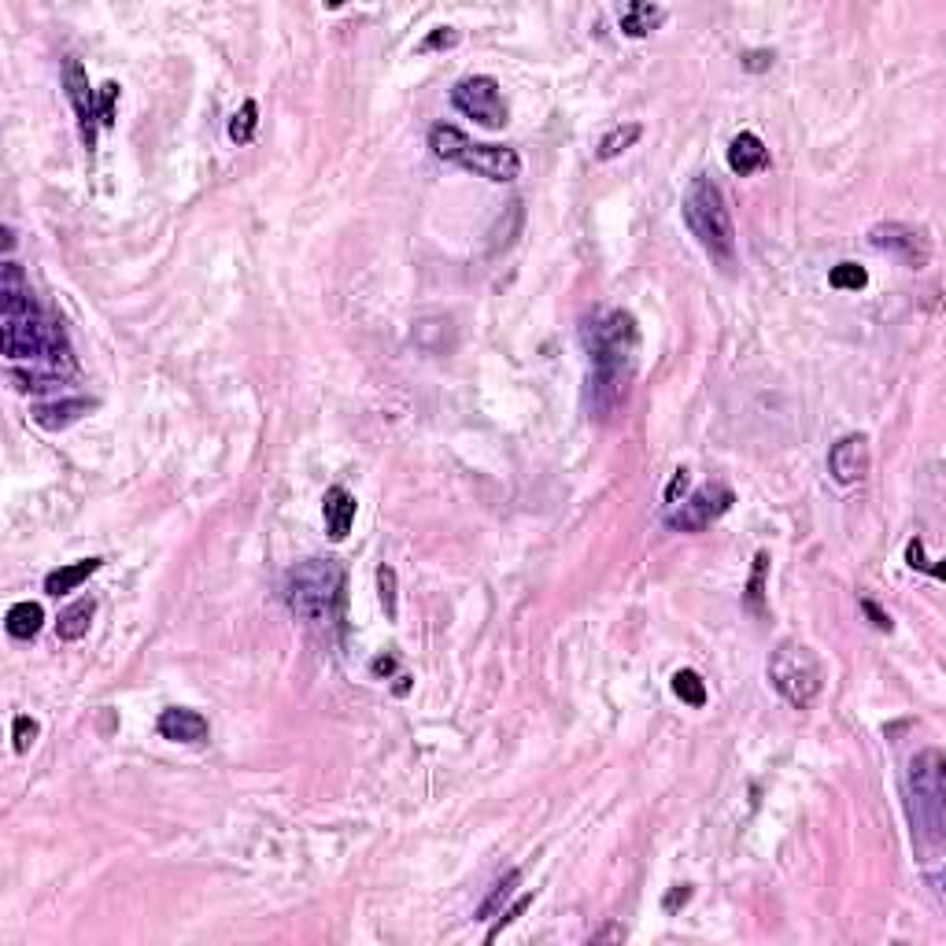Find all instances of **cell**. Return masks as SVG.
I'll return each instance as SVG.
<instances>
[{
  "instance_id": "obj_1",
  "label": "cell",
  "mask_w": 946,
  "mask_h": 946,
  "mask_svg": "<svg viewBox=\"0 0 946 946\" xmlns=\"http://www.w3.org/2000/svg\"><path fill=\"white\" fill-rule=\"evenodd\" d=\"M0 348L19 392H56L78 370L63 322L37 304L23 267L12 259L0 270Z\"/></svg>"
},
{
  "instance_id": "obj_2",
  "label": "cell",
  "mask_w": 946,
  "mask_h": 946,
  "mask_svg": "<svg viewBox=\"0 0 946 946\" xmlns=\"http://www.w3.org/2000/svg\"><path fill=\"white\" fill-rule=\"evenodd\" d=\"M581 340L588 352V411L595 418H610L629 403L640 326L629 311H603L584 322Z\"/></svg>"
},
{
  "instance_id": "obj_3",
  "label": "cell",
  "mask_w": 946,
  "mask_h": 946,
  "mask_svg": "<svg viewBox=\"0 0 946 946\" xmlns=\"http://www.w3.org/2000/svg\"><path fill=\"white\" fill-rule=\"evenodd\" d=\"M906 810L921 862H935L946 843V758L939 747L913 754L906 769Z\"/></svg>"
},
{
  "instance_id": "obj_4",
  "label": "cell",
  "mask_w": 946,
  "mask_h": 946,
  "mask_svg": "<svg viewBox=\"0 0 946 946\" xmlns=\"http://www.w3.org/2000/svg\"><path fill=\"white\" fill-rule=\"evenodd\" d=\"M344 603V570L333 558H307L285 573V607L300 621L329 629Z\"/></svg>"
},
{
  "instance_id": "obj_5",
  "label": "cell",
  "mask_w": 946,
  "mask_h": 946,
  "mask_svg": "<svg viewBox=\"0 0 946 946\" xmlns=\"http://www.w3.org/2000/svg\"><path fill=\"white\" fill-rule=\"evenodd\" d=\"M680 215H684V226L692 230V237L699 241L714 263L721 267H732L736 259V226H732V215H728L725 193L714 178H692L688 193H684V204H680Z\"/></svg>"
},
{
  "instance_id": "obj_6",
  "label": "cell",
  "mask_w": 946,
  "mask_h": 946,
  "mask_svg": "<svg viewBox=\"0 0 946 946\" xmlns=\"http://www.w3.org/2000/svg\"><path fill=\"white\" fill-rule=\"evenodd\" d=\"M429 148L433 156L444 159V163H455V167L470 170V174H481L488 182H514L522 174V156L514 148L503 145H477L462 134L459 126H448V122H437L429 130Z\"/></svg>"
},
{
  "instance_id": "obj_7",
  "label": "cell",
  "mask_w": 946,
  "mask_h": 946,
  "mask_svg": "<svg viewBox=\"0 0 946 946\" xmlns=\"http://www.w3.org/2000/svg\"><path fill=\"white\" fill-rule=\"evenodd\" d=\"M769 680L788 706L810 710L821 688H825V669H821V658L813 655L806 643L780 640L777 651L769 655Z\"/></svg>"
},
{
  "instance_id": "obj_8",
  "label": "cell",
  "mask_w": 946,
  "mask_h": 946,
  "mask_svg": "<svg viewBox=\"0 0 946 946\" xmlns=\"http://www.w3.org/2000/svg\"><path fill=\"white\" fill-rule=\"evenodd\" d=\"M451 104L473 119L485 130H503L507 126V100H503V85L492 74H470L459 78L451 89Z\"/></svg>"
},
{
  "instance_id": "obj_9",
  "label": "cell",
  "mask_w": 946,
  "mask_h": 946,
  "mask_svg": "<svg viewBox=\"0 0 946 946\" xmlns=\"http://www.w3.org/2000/svg\"><path fill=\"white\" fill-rule=\"evenodd\" d=\"M732 503H736V492L728 485L695 488L688 499L673 503V510L666 514V525L677 529V533H703L717 518H725L728 510H732Z\"/></svg>"
},
{
  "instance_id": "obj_10",
  "label": "cell",
  "mask_w": 946,
  "mask_h": 946,
  "mask_svg": "<svg viewBox=\"0 0 946 946\" xmlns=\"http://www.w3.org/2000/svg\"><path fill=\"white\" fill-rule=\"evenodd\" d=\"M869 241L880 252H891L895 259H902L910 270H924L932 263V241L924 237V230L906 226V222H880V226L869 230Z\"/></svg>"
},
{
  "instance_id": "obj_11",
  "label": "cell",
  "mask_w": 946,
  "mask_h": 946,
  "mask_svg": "<svg viewBox=\"0 0 946 946\" xmlns=\"http://www.w3.org/2000/svg\"><path fill=\"white\" fill-rule=\"evenodd\" d=\"M63 85H67V97H71L74 111H78V126H82V141L85 148L93 152L97 148V122H100V108L97 97L89 89V78H85V67L74 56L63 60Z\"/></svg>"
},
{
  "instance_id": "obj_12",
  "label": "cell",
  "mask_w": 946,
  "mask_h": 946,
  "mask_svg": "<svg viewBox=\"0 0 946 946\" xmlns=\"http://www.w3.org/2000/svg\"><path fill=\"white\" fill-rule=\"evenodd\" d=\"M873 466V451H869V437L865 433H850V437L836 440L828 451V473L836 485H858L869 477Z\"/></svg>"
},
{
  "instance_id": "obj_13",
  "label": "cell",
  "mask_w": 946,
  "mask_h": 946,
  "mask_svg": "<svg viewBox=\"0 0 946 946\" xmlns=\"http://www.w3.org/2000/svg\"><path fill=\"white\" fill-rule=\"evenodd\" d=\"M159 736L170 743H189V747H196V743H207V736H211V725H207V717L200 714V710H189V706H170V710H163L156 721Z\"/></svg>"
},
{
  "instance_id": "obj_14",
  "label": "cell",
  "mask_w": 946,
  "mask_h": 946,
  "mask_svg": "<svg viewBox=\"0 0 946 946\" xmlns=\"http://www.w3.org/2000/svg\"><path fill=\"white\" fill-rule=\"evenodd\" d=\"M355 507H359V503H355V496L344 485L326 488V496H322V514H326V533L333 544H340L344 536L352 533Z\"/></svg>"
},
{
  "instance_id": "obj_15",
  "label": "cell",
  "mask_w": 946,
  "mask_h": 946,
  "mask_svg": "<svg viewBox=\"0 0 946 946\" xmlns=\"http://www.w3.org/2000/svg\"><path fill=\"white\" fill-rule=\"evenodd\" d=\"M728 167H732V174H740V178H751V174L769 167V148H765L762 137L751 134V130L732 137V145H728Z\"/></svg>"
},
{
  "instance_id": "obj_16",
  "label": "cell",
  "mask_w": 946,
  "mask_h": 946,
  "mask_svg": "<svg viewBox=\"0 0 946 946\" xmlns=\"http://www.w3.org/2000/svg\"><path fill=\"white\" fill-rule=\"evenodd\" d=\"M97 407L93 400H52V403H37L34 411H30V418H34L41 429H49V433H60V429H67V425H74L82 414H89Z\"/></svg>"
},
{
  "instance_id": "obj_17",
  "label": "cell",
  "mask_w": 946,
  "mask_h": 946,
  "mask_svg": "<svg viewBox=\"0 0 946 946\" xmlns=\"http://www.w3.org/2000/svg\"><path fill=\"white\" fill-rule=\"evenodd\" d=\"M666 8L662 4H647V0H632L618 12V26L625 37H647L655 34L658 26L666 23Z\"/></svg>"
},
{
  "instance_id": "obj_18",
  "label": "cell",
  "mask_w": 946,
  "mask_h": 946,
  "mask_svg": "<svg viewBox=\"0 0 946 946\" xmlns=\"http://www.w3.org/2000/svg\"><path fill=\"white\" fill-rule=\"evenodd\" d=\"M104 566V558H78V562H71V566H60V570H52L49 577H45V592L49 595H71L78 592L93 573Z\"/></svg>"
},
{
  "instance_id": "obj_19",
  "label": "cell",
  "mask_w": 946,
  "mask_h": 946,
  "mask_svg": "<svg viewBox=\"0 0 946 946\" xmlns=\"http://www.w3.org/2000/svg\"><path fill=\"white\" fill-rule=\"evenodd\" d=\"M41 625H45V610H41V603H30V599L12 603L8 614H4V629H8V636H15V640H34L37 632H41Z\"/></svg>"
},
{
  "instance_id": "obj_20",
  "label": "cell",
  "mask_w": 946,
  "mask_h": 946,
  "mask_svg": "<svg viewBox=\"0 0 946 946\" xmlns=\"http://www.w3.org/2000/svg\"><path fill=\"white\" fill-rule=\"evenodd\" d=\"M93 614H97V603L93 599H78V603H71V607L63 610L60 618H56V636L67 643L82 640L85 632H89V621H93Z\"/></svg>"
},
{
  "instance_id": "obj_21",
  "label": "cell",
  "mask_w": 946,
  "mask_h": 946,
  "mask_svg": "<svg viewBox=\"0 0 946 946\" xmlns=\"http://www.w3.org/2000/svg\"><path fill=\"white\" fill-rule=\"evenodd\" d=\"M518 884H522V869H510L507 876H499L496 884H492V891H488V898L477 906V921H492V917H499Z\"/></svg>"
},
{
  "instance_id": "obj_22",
  "label": "cell",
  "mask_w": 946,
  "mask_h": 946,
  "mask_svg": "<svg viewBox=\"0 0 946 946\" xmlns=\"http://www.w3.org/2000/svg\"><path fill=\"white\" fill-rule=\"evenodd\" d=\"M765 573H769V551H758V555H754L751 581H747V595H743V607L751 610L754 618H765V614H769V607H765Z\"/></svg>"
},
{
  "instance_id": "obj_23",
  "label": "cell",
  "mask_w": 946,
  "mask_h": 946,
  "mask_svg": "<svg viewBox=\"0 0 946 946\" xmlns=\"http://www.w3.org/2000/svg\"><path fill=\"white\" fill-rule=\"evenodd\" d=\"M640 134H643V126L640 122H625V126H614L610 134H603V141H599V148H595V156L603 159H618L621 152H629L636 141H640Z\"/></svg>"
},
{
  "instance_id": "obj_24",
  "label": "cell",
  "mask_w": 946,
  "mask_h": 946,
  "mask_svg": "<svg viewBox=\"0 0 946 946\" xmlns=\"http://www.w3.org/2000/svg\"><path fill=\"white\" fill-rule=\"evenodd\" d=\"M673 695L688 706H706V684L695 669H677L673 673Z\"/></svg>"
},
{
  "instance_id": "obj_25",
  "label": "cell",
  "mask_w": 946,
  "mask_h": 946,
  "mask_svg": "<svg viewBox=\"0 0 946 946\" xmlns=\"http://www.w3.org/2000/svg\"><path fill=\"white\" fill-rule=\"evenodd\" d=\"M828 285L839 292H858L869 285V270L858 267V263H836L832 274H828Z\"/></svg>"
},
{
  "instance_id": "obj_26",
  "label": "cell",
  "mask_w": 946,
  "mask_h": 946,
  "mask_svg": "<svg viewBox=\"0 0 946 946\" xmlns=\"http://www.w3.org/2000/svg\"><path fill=\"white\" fill-rule=\"evenodd\" d=\"M255 126H259V104H255V100H244L241 111H237L230 122V137L237 145H248L255 137Z\"/></svg>"
},
{
  "instance_id": "obj_27",
  "label": "cell",
  "mask_w": 946,
  "mask_h": 946,
  "mask_svg": "<svg viewBox=\"0 0 946 946\" xmlns=\"http://www.w3.org/2000/svg\"><path fill=\"white\" fill-rule=\"evenodd\" d=\"M377 588H381L385 618L396 621V614H400V599H396V570H392V566H381V570H377Z\"/></svg>"
},
{
  "instance_id": "obj_28",
  "label": "cell",
  "mask_w": 946,
  "mask_h": 946,
  "mask_svg": "<svg viewBox=\"0 0 946 946\" xmlns=\"http://www.w3.org/2000/svg\"><path fill=\"white\" fill-rule=\"evenodd\" d=\"M37 732H41V725H37L34 717H26V714H19L12 721V740H15V751L19 754H26L30 747H34V740H37Z\"/></svg>"
},
{
  "instance_id": "obj_29",
  "label": "cell",
  "mask_w": 946,
  "mask_h": 946,
  "mask_svg": "<svg viewBox=\"0 0 946 946\" xmlns=\"http://www.w3.org/2000/svg\"><path fill=\"white\" fill-rule=\"evenodd\" d=\"M115 100H119V85L104 82L97 93V108H100V126H115Z\"/></svg>"
},
{
  "instance_id": "obj_30",
  "label": "cell",
  "mask_w": 946,
  "mask_h": 946,
  "mask_svg": "<svg viewBox=\"0 0 946 946\" xmlns=\"http://www.w3.org/2000/svg\"><path fill=\"white\" fill-rule=\"evenodd\" d=\"M533 898H536V895H522L518 902H514V906H510V910L499 913V921L492 924V932H488V943H492V939H499V932H503V928H510V924L518 921V917H522V913L529 910V906H533Z\"/></svg>"
},
{
  "instance_id": "obj_31",
  "label": "cell",
  "mask_w": 946,
  "mask_h": 946,
  "mask_svg": "<svg viewBox=\"0 0 946 946\" xmlns=\"http://www.w3.org/2000/svg\"><path fill=\"white\" fill-rule=\"evenodd\" d=\"M459 45V30H451V26H440V30H433V34L425 37L422 45H418V52H437V49H455Z\"/></svg>"
},
{
  "instance_id": "obj_32",
  "label": "cell",
  "mask_w": 946,
  "mask_h": 946,
  "mask_svg": "<svg viewBox=\"0 0 946 946\" xmlns=\"http://www.w3.org/2000/svg\"><path fill=\"white\" fill-rule=\"evenodd\" d=\"M906 562H910L913 570H924V573H932V577H939V566H928V562H924L921 540H910V544H906Z\"/></svg>"
},
{
  "instance_id": "obj_33",
  "label": "cell",
  "mask_w": 946,
  "mask_h": 946,
  "mask_svg": "<svg viewBox=\"0 0 946 946\" xmlns=\"http://www.w3.org/2000/svg\"><path fill=\"white\" fill-rule=\"evenodd\" d=\"M862 610H865V614H869V621H873L876 629H880V632H891V618H887L884 610L876 607L873 599H862Z\"/></svg>"
},
{
  "instance_id": "obj_34",
  "label": "cell",
  "mask_w": 946,
  "mask_h": 946,
  "mask_svg": "<svg viewBox=\"0 0 946 946\" xmlns=\"http://www.w3.org/2000/svg\"><path fill=\"white\" fill-rule=\"evenodd\" d=\"M684 488H688V470H677V473H673V481H669V488H666V503H669V507L677 503V496H684Z\"/></svg>"
},
{
  "instance_id": "obj_35",
  "label": "cell",
  "mask_w": 946,
  "mask_h": 946,
  "mask_svg": "<svg viewBox=\"0 0 946 946\" xmlns=\"http://www.w3.org/2000/svg\"><path fill=\"white\" fill-rule=\"evenodd\" d=\"M621 939H625V928H621V924H603V928L592 935V943H621Z\"/></svg>"
},
{
  "instance_id": "obj_36",
  "label": "cell",
  "mask_w": 946,
  "mask_h": 946,
  "mask_svg": "<svg viewBox=\"0 0 946 946\" xmlns=\"http://www.w3.org/2000/svg\"><path fill=\"white\" fill-rule=\"evenodd\" d=\"M769 63H773V52H747V56H743V67H747V71H765Z\"/></svg>"
},
{
  "instance_id": "obj_37",
  "label": "cell",
  "mask_w": 946,
  "mask_h": 946,
  "mask_svg": "<svg viewBox=\"0 0 946 946\" xmlns=\"http://www.w3.org/2000/svg\"><path fill=\"white\" fill-rule=\"evenodd\" d=\"M688 898H692V887L684 884V887H680V891H673V895L666 898V913H673V910H677V906H684Z\"/></svg>"
},
{
  "instance_id": "obj_38",
  "label": "cell",
  "mask_w": 946,
  "mask_h": 946,
  "mask_svg": "<svg viewBox=\"0 0 946 946\" xmlns=\"http://www.w3.org/2000/svg\"><path fill=\"white\" fill-rule=\"evenodd\" d=\"M377 673V677H385V673H392L396 669V658H374V666H370Z\"/></svg>"
}]
</instances>
